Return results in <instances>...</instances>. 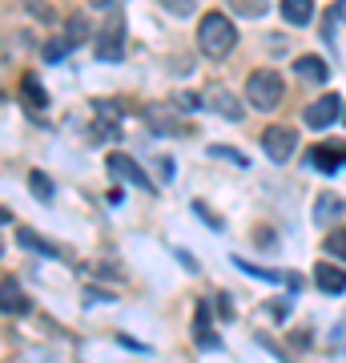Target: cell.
<instances>
[{
	"mask_svg": "<svg viewBox=\"0 0 346 363\" xmlns=\"http://www.w3.org/2000/svg\"><path fill=\"white\" fill-rule=\"evenodd\" d=\"M233 40H238V28L230 25V16H221V13L202 16V25H197V49L205 57H226L233 49Z\"/></svg>",
	"mask_w": 346,
	"mask_h": 363,
	"instance_id": "1",
	"label": "cell"
},
{
	"mask_svg": "<svg viewBox=\"0 0 346 363\" xmlns=\"http://www.w3.org/2000/svg\"><path fill=\"white\" fill-rule=\"evenodd\" d=\"M246 97H250L254 109H274V105L282 101V77L274 69H258L246 81Z\"/></svg>",
	"mask_w": 346,
	"mask_h": 363,
	"instance_id": "2",
	"label": "cell"
},
{
	"mask_svg": "<svg viewBox=\"0 0 346 363\" xmlns=\"http://www.w3.org/2000/svg\"><path fill=\"white\" fill-rule=\"evenodd\" d=\"M294 145H298V133L290 130V125H270V130L262 133V150L270 154V162H290Z\"/></svg>",
	"mask_w": 346,
	"mask_h": 363,
	"instance_id": "3",
	"label": "cell"
},
{
	"mask_svg": "<svg viewBox=\"0 0 346 363\" xmlns=\"http://www.w3.org/2000/svg\"><path fill=\"white\" fill-rule=\"evenodd\" d=\"M334 117H338V93H322L314 105H306L310 130H326V125H334Z\"/></svg>",
	"mask_w": 346,
	"mask_h": 363,
	"instance_id": "4",
	"label": "cell"
},
{
	"mask_svg": "<svg viewBox=\"0 0 346 363\" xmlns=\"http://www.w3.org/2000/svg\"><path fill=\"white\" fill-rule=\"evenodd\" d=\"M214 113H221V117H230V121H238L242 117V105H238V97H233L226 85H214V89H205V97H202Z\"/></svg>",
	"mask_w": 346,
	"mask_h": 363,
	"instance_id": "5",
	"label": "cell"
},
{
	"mask_svg": "<svg viewBox=\"0 0 346 363\" xmlns=\"http://www.w3.org/2000/svg\"><path fill=\"white\" fill-rule=\"evenodd\" d=\"M306 157H310V166L322 169V174H334L338 166H346V150L342 145H314Z\"/></svg>",
	"mask_w": 346,
	"mask_h": 363,
	"instance_id": "6",
	"label": "cell"
},
{
	"mask_svg": "<svg viewBox=\"0 0 346 363\" xmlns=\"http://www.w3.org/2000/svg\"><path fill=\"white\" fill-rule=\"evenodd\" d=\"M109 174L113 178H125V182H133V186H145L149 190V178H145V169L133 162V157H125V154H113L109 157Z\"/></svg>",
	"mask_w": 346,
	"mask_h": 363,
	"instance_id": "7",
	"label": "cell"
},
{
	"mask_svg": "<svg viewBox=\"0 0 346 363\" xmlns=\"http://www.w3.org/2000/svg\"><path fill=\"white\" fill-rule=\"evenodd\" d=\"M314 283H318L326 295H342L346 291V271L334 267V262H318V267H314Z\"/></svg>",
	"mask_w": 346,
	"mask_h": 363,
	"instance_id": "8",
	"label": "cell"
},
{
	"mask_svg": "<svg viewBox=\"0 0 346 363\" xmlns=\"http://www.w3.org/2000/svg\"><path fill=\"white\" fill-rule=\"evenodd\" d=\"M346 214V202L338 194H330V190H322L318 202H314V222H338Z\"/></svg>",
	"mask_w": 346,
	"mask_h": 363,
	"instance_id": "9",
	"label": "cell"
},
{
	"mask_svg": "<svg viewBox=\"0 0 346 363\" xmlns=\"http://www.w3.org/2000/svg\"><path fill=\"white\" fill-rule=\"evenodd\" d=\"M97 57L101 61H121V25H105L101 40H97Z\"/></svg>",
	"mask_w": 346,
	"mask_h": 363,
	"instance_id": "10",
	"label": "cell"
},
{
	"mask_svg": "<svg viewBox=\"0 0 346 363\" xmlns=\"http://www.w3.org/2000/svg\"><path fill=\"white\" fill-rule=\"evenodd\" d=\"M294 73H298L302 81H310V85H322L330 69L322 65V57H298V61H294Z\"/></svg>",
	"mask_w": 346,
	"mask_h": 363,
	"instance_id": "11",
	"label": "cell"
},
{
	"mask_svg": "<svg viewBox=\"0 0 346 363\" xmlns=\"http://www.w3.org/2000/svg\"><path fill=\"white\" fill-rule=\"evenodd\" d=\"M282 16L290 25H306L314 16V0H282Z\"/></svg>",
	"mask_w": 346,
	"mask_h": 363,
	"instance_id": "12",
	"label": "cell"
},
{
	"mask_svg": "<svg viewBox=\"0 0 346 363\" xmlns=\"http://www.w3.org/2000/svg\"><path fill=\"white\" fill-rule=\"evenodd\" d=\"M21 97H25L28 109H45V101H49V97H45V89H40V81L33 77V73H25V77H21Z\"/></svg>",
	"mask_w": 346,
	"mask_h": 363,
	"instance_id": "13",
	"label": "cell"
},
{
	"mask_svg": "<svg viewBox=\"0 0 346 363\" xmlns=\"http://www.w3.org/2000/svg\"><path fill=\"white\" fill-rule=\"evenodd\" d=\"M205 319H209V307H197V327H193V335H197V343H202V347H214V351H221V339L214 335V331H209V323H205Z\"/></svg>",
	"mask_w": 346,
	"mask_h": 363,
	"instance_id": "14",
	"label": "cell"
},
{
	"mask_svg": "<svg viewBox=\"0 0 346 363\" xmlns=\"http://www.w3.org/2000/svg\"><path fill=\"white\" fill-rule=\"evenodd\" d=\"M73 45H77L73 37H52L49 45H45V61H61V57H69Z\"/></svg>",
	"mask_w": 346,
	"mask_h": 363,
	"instance_id": "15",
	"label": "cell"
},
{
	"mask_svg": "<svg viewBox=\"0 0 346 363\" xmlns=\"http://www.w3.org/2000/svg\"><path fill=\"white\" fill-rule=\"evenodd\" d=\"M25 307H28V303L21 298V291H16V283H13V279H4V311L13 315V311H25Z\"/></svg>",
	"mask_w": 346,
	"mask_h": 363,
	"instance_id": "16",
	"label": "cell"
},
{
	"mask_svg": "<svg viewBox=\"0 0 346 363\" xmlns=\"http://www.w3.org/2000/svg\"><path fill=\"white\" fill-rule=\"evenodd\" d=\"M16 242H21V247H28V250H40V255H57V250H52L45 238H37L33 230H16Z\"/></svg>",
	"mask_w": 346,
	"mask_h": 363,
	"instance_id": "17",
	"label": "cell"
},
{
	"mask_svg": "<svg viewBox=\"0 0 346 363\" xmlns=\"http://www.w3.org/2000/svg\"><path fill=\"white\" fill-rule=\"evenodd\" d=\"M209 154H214V157H226V162H233V166H250V157H246L242 154V150H230V145H209Z\"/></svg>",
	"mask_w": 346,
	"mask_h": 363,
	"instance_id": "18",
	"label": "cell"
},
{
	"mask_svg": "<svg viewBox=\"0 0 346 363\" xmlns=\"http://www.w3.org/2000/svg\"><path fill=\"white\" fill-rule=\"evenodd\" d=\"M230 9L242 16H262L266 13V0H230Z\"/></svg>",
	"mask_w": 346,
	"mask_h": 363,
	"instance_id": "19",
	"label": "cell"
},
{
	"mask_svg": "<svg viewBox=\"0 0 346 363\" xmlns=\"http://www.w3.org/2000/svg\"><path fill=\"white\" fill-rule=\"evenodd\" d=\"M326 250H330V255H338V259L346 262V226H342V230H334L330 238H326Z\"/></svg>",
	"mask_w": 346,
	"mask_h": 363,
	"instance_id": "20",
	"label": "cell"
},
{
	"mask_svg": "<svg viewBox=\"0 0 346 363\" xmlns=\"http://www.w3.org/2000/svg\"><path fill=\"white\" fill-rule=\"evenodd\" d=\"M28 182H33V194H37L40 202H49V198H52V182L45 178V174H33Z\"/></svg>",
	"mask_w": 346,
	"mask_h": 363,
	"instance_id": "21",
	"label": "cell"
},
{
	"mask_svg": "<svg viewBox=\"0 0 346 363\" xmlns=\"http://www.w3.org/2000/svg\"><path fill=\"white\" fill-rule=\"evenodd\" d=\"M69 37H73V40H85V37H89V25H85L81 16H73V21H69Z\"/></svg>",
	"mask_w": 346,
	"mask_h": 363,
	"instance_id": "22",
	"label": "cell"
},
{
	"mask_svg": "<svg viewBox=\"0 0 346 363\" xmlns=\"http://www.w3.org/2000/svg\"><path fill=\"white\" fill-rule=\"evenodd\" d=\"M166 9H169V13H178V16H190L193 13V0H166Z\"/></svg>",
	"mask_w": 346,
	"mask_h": 363,
	"instance_id": "23",
	"label": "cell"
},
{
	"mask_svg": "<svg viewBox=\"0 0 346 363\" xmlns=\"http://www.w3.org/2000/svg\"><path fill=\"white\" fill-rule=\"evenodd\" d=\"M93 4H97V9H109V4H113V0H93Z\"/></svg>",
	"mask_w": 346,
	"mask_h": 363,
	"instance_id": "24",
	"label": "cell"
}]
</instances>
